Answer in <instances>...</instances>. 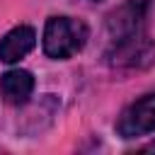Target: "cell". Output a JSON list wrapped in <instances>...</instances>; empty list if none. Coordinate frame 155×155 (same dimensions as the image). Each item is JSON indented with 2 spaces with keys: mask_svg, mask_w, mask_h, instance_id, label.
<instances>
[{
  "mask_svg": "<svg viewBox=\"0 0 155 155\" xmlns=\"http://www.w3.org/2000/svg\"><path fill=\"white\" fill-rule=\"evenodd\" d=\"M92 2H102V0H92Z\"/></svg>",
  "mask_w": 155,
  "mask_h": 155,
  "instance_id": "obj_7",
  "label": "cell"
},
{
  "mask_svg": "<svg viewBox=\"0 0 155 155\" xmlns=\"http://www.w3.org/2000/svg\"><path fill=\"white\" fill-rule=\"evenodd\" d=\"M31 90H34V78L29 70L15 68L0 78V94L7 104H24L31 97Z\"/></svg>",
  "mask_w": 155,
  "mask_h": 155,
  "instance_id": "obj_5",
  "label": "cell"
},
{
  "mask_svg": "<svg viewBox=\"0 0 155 155\" xmlns=\"http://www.w3.org/2000/svg\"><path fill=\"white\" fill-rule=\"evenodd\" d=\"M116 131L124 138H138L155 131V94H145L138 102L128 104L119 116Z\"/></svg>",
  "mask_w": 155,
  "mask_h": 155,
  "instance_id": "obj_3",
  "label": "cell"
},
{
  "mask_svg": "<svg viewBox=\"0 0 155 155\" xmlns=\"http://www.w3.org/2000/svg\"><path fill=\"white\" fill-rule=\"evenodd\" d=\"M145 150H155V143H150V145H148V148H145Z\"/></svg>",
  "mask_w": 155,
  "mask_h": 155,
  "instance_id": "obj_6",
  "label": "cell"
},
{
  "mask_svg": "<svg viewBox=\"0 0 155 155\" xmlns=\"http://www.w3.org/2000/svg\"><path fill=\"white\" fill-rule=\"evenodd\" d=\"M34 44H36V31L27 24H19L0 39V61L2 63H17L19 58H24L34 48Z\"/></svg>",
  "mask_w": 155,
  "mask_h": 155,
  "instance_id": "obj_4",
  "label": "cell"
},
{
  "mask_svg": "<svg viewBox=\"0 0 155 155\" xmlns=\"http://www.w3.org/2000/svg\"><path fill=\"white\" fill-rule=\"evenodd\" d=\"M155 61V44L140 36L138 31L116 39L109 51V63L116 68H145Z\"/></svg>",
  "mask_w": 155,
  "mask_h": 155,
  "instance_id": "obj_2",
  "label": "cell"
},
{
  "mask_svg": "<svg viewBox=\"0 0 155 155\" xmlns=\"http://www.w3.org/2000/svg\"><path fill=\"white\" fill-rule=\"evenodd\" d=\"M87 41V27L73 17H51L44 27V53L63 61L75 56Z\"/></svg>",
  "mask_w": 155,
  "mask_h": 155,
  "instance_id": "obj_1",
  "label": "cell"
}]
</instances>
